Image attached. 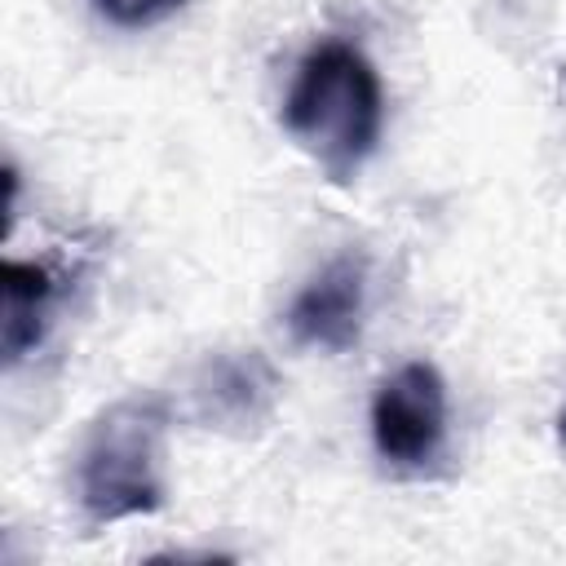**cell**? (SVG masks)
<instances>
[{
	"instance_id": "2",
	"label": "cell",
	"mask_w": 566,
	"mask_h": 566,
	"mask_svg": "<svg viewBox=\"0 0 566 566\" xmlns=\"http://www.w3.org/2000/svg\"><path fill=\"white\" fill-rule=\"evenodd\" d=\"M168 407L159 398H119L84 433L75 455V500L88 526L155 513L164 504Z\"/></svg>"
},
{
	"instance_id": "1",
	"label": "cell",
	"mask_w": 566,
	"mask_h": 566,
	"mask_svg": "<svg viewBox=\"0 0 566 566\" xmlns=\"http://www.w3.org/2000/svg\"><path fill=\"white\" fill-rule=\"evenodd\" d=\"M283 128L327 181L349 186L376 155L385 128V84L371 57L349 40H318L296 62Z\"/></svg>"
},
{
	"instance_id": "4",
	"label": "cell",
	"mask_w": 566,
	"mask_h": 566,
	"mask_svg": "<svg viewBox=\"0 0 566 566\" xmlns=\"http://www.w3.org/2000/svg\"><path fill=\"white\" fill-rule=\"evenodd\" d=\"M363 314H367V261L363 252H340L292 296L283 323L301 349L340 354L363 336Z\"/></svg>"
},
{
	"instance_id": "7",
	"label": "cell",
	"mask_w": 566,
	"mask_h": 566,
	"mask_svg": "<svg viewBox=\"0 0 566 566\" xmlns=\"http://www.w3.org/2000/svg\"><path fill=\"white\" fill-rule=\"evenodd\" d=\"M93 4L115 27H155L168 13H177L186 0H93Z\"/></svg>"
},
{
	"instance_id": "3",
	"label": "cell",
	"mask_w": 566,
	"mask_h": 566,
	"mask_svg": "<svg viewBox=\"0 0 566 566\" xmlns=\"http://www.w3.org/2000/svg\"><path fill=\"white\" fill-rule=\"evenodd\" d=\"M371 442L394 469H424L447 447V380L433 363L411 358L389 371L371 398Z\"/></svg>"
},
{
	"instance_id": "5",
	"label": "cell",
	"mask_w": 566,
	"mask_h": 566,
	"mask_svg": "<svg viewBox=\"0 0 566 566\" xmlns=\"http://www.w3.org/2000/svg\"><path fill=\"white\" fill-rule=\"evenodd\" d=\"M4 310H0V349L4 363H22L49 327V310L57 301V274L35 261H4Z\"/></svg>"
},
{
	"instance_id": "8",
	"label": "cell",
	"mask_w": 566,
	"mask_h": 566,
	"mask_svg": "<svg viewBox=\"0 0 566 566\" xmlns=\"http://www.w3.org/2000/svg\"><path fill=\"white\" fill-rule=\"evenodd\" d=\"M557 438H562V447H566V411L557 416Z\"/></svg>"
},
{
	"instance_id": "6",
	"label": "cell",
	"mask_w": 566,
	"mask_h": 566,
	"mask_svg": "<svg viewBox=\"0 0 566 566\" xmlns=\"http://www.w3.org/2000/svg\"><path fill=\"white\" fill-rule=\"evenodd\" d=\"M199 394H203V411L208 416L256 420V416H265V407L274 398V371L256 354H248V358H217L203 371Z\"/></svg>"
}]
</instances>
